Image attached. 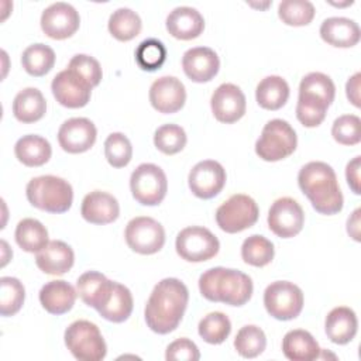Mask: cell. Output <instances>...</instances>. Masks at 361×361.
<instances>
[{
  "mask_svg": "<svg viewBox=\"0 0 361 361\" xmlns=\"http://www.w3.org/2000/svg\"><path fill=\"white\" fill-rule=\"evenodd\" d=\"M189 292L186 285L176 278H165L159 281L145 305L144 316L147 326L158 334L173 331L186 310Z\"/></svg>",
  "mask_w": 361,
  "mask_h": 361,
  "instance_id": "cell-1",
  "label": "cell"
},
{
  "mask_svg": "<svg viewBox=\"0 0 361 361\" xmlns=\"http://www.w3.org/2000/svg\"><path fill=\"white\" fill-rule=\"evenodd\" d=\"M298 183L317 213L331 216L341 212L343 193L336 172L329 164L322 161L307 162L298 173Z\"/></svg>",
  "mask_w": 361,
  "mask_h": 361,
  "instance_id": "cell-2",
  "label": "cell"
},
{
  "mask_svg": "<svg viewBox=\"0 0 361 361\" xmlns=\"http://www.w3.org/2000/svg\"><path fill=\"white\" fill-rule=\"evenodd\" d=\"M199 290L210 302L243 306L252 296V281L238 269L214 267L200 275Z\"/></svg>",
  "mask_w": 361,
  "mask_h": 361,
  "instance_id": "cell-3",
  "label": "cell"
},
{
  "mask_svg": "<svg viewBox=\"0 0 361 361\" xmlns=\"http://www.w3.org/2000/svg\"><path fill=\"white\" fill-rule=\"evenodd\" d=\"M25 195L30 204L54 214L68 212L73 202L71 183L54 175L32 178L27 183Z\"/></svg>",
  "mask_w": 361,
  "mask_h": 361,
  "instance_id": "cell-4",
  "label": "cell"
},
{
  "mask_svg": "<svg viewBox=\"0 0 361 361\" xmlns=\"http://www.w3.org/2000/svg\"><path fill=\"white\" fill-rule=\"evenodd\" d=\"M65 345L79 361H102L107 354L99 327L89 320H76L65 330Z\"/></svg>",
  "mask_w": 361,
  "mask_h": 361,
  "instance_id": "cell-5",
  "label": "cell"
},
{
  "mask_svg": "<svg viewBox=\"0 0 361 361\" xmlns=\"http://www.w3.org/2000/svg\"><path fill=\"white\" fill-rule=\"evenodd\" d=\"M296 145L298 137L292 126L282 118H274L264 126L255 142V152L264 161L276 162L293 154Z\"/></svg>",
  "mask_w": 361,
  "mask_h": 361,
  "instance_id": "cell-6",
  "label": "cell"
},
{
  "mask_svg": "<svg viewBox=\"0 0 361 361\" xmlns=\"http://www.w3.org/2000/svg\"><path fill=\"white\" fill-rule=\"evenodd\" d=\"M258 216L259 209L255 200L248 195L237 193L217 207L216 223L223 231L235 234L254 226Z\"/></svg>",
  "mask_w": 361,
  "mask_h": 361,
  "instance_id": "cell-7",
  "label": "cell"
},
{
  "mask_svg": "<svg viewBox=\"0 0 361 361\" xmlns=\"http://www.w3.org/2000/svg\"><path fill=\"white\" fill-rule=\"evenodd\" d=\"M264 306L276 320H292L303 309L302 289L289 281H275L264 292Z\"/></svg>",
  "mask_w": 361,
  "mask_h": 361,
  "instance_id": "cell-8",
  "label": "cell"
},
{
  "mask_svg": "<svg viewBox=\"0 0 361 361\" xmlns=\"http://www.w3.org/2000/svg\"><path fill=\"white\" fill-rule=\"evenodd\" d=\"M130 189L140 204L157 206L164 200L168 190L166 175L155 164H141L131 173Z\"/></svg>",
  "mask_w": 361,
  "mask_h": 361,
  "instance_id": "cell-9",
  "label": "cell"
},
{
  "mask_svg": "<svg viewBox=\"0 0 361 361\" xmlns=\"http://www.w3.org/2000/svg\"><path fill=\"white\" fill-rule=\"evenodd\" d=\"M175 248L182 259L188 262H203L219 252L220 243L209 228L190 226L178 233Z\"/></svg>",
  "mask_w": 361,
  "mask_h": 361,
  "instance_id": "cell-10",
  "label": "cell"
},
{
  "mask_svg": "<svg viewBox=\"0 0 361 361\" xmlns=\"http://www.w3.org/2000/svg\"><path fill=\"white\" fill-rule=\"evenodd\" d=\"M127 245L138 254L151 255L158 252L165 244V230L152 217L140 216L128 221L124 231Z\"/></svg>",
  "mask_w": 361,
  "mask_h": 361,
  "instance_id": "cell-11",
  "label": "cell"
},
{
  "mask_svg": "<svg viewBox=\"0 0 361 361\" xmlns=\"http://www.w3.org/2000/svg\"><path fill=\"white\" fill-rule=\"evenodd\" d=\"M305 224V213L302 206L292 197L276 199L268 212L269 230L281 237L290 238L299 234Z\"/></svg>",
  "mask_w": 361,
  "mask_h": 361,
  "instance_id": "cell-12",
  "label": "cell"
},
{
  "mask_svg": "<svg viewBox=\"0 0 361 361\" xmlns=\"http://www.w3.org/2000/svg\"><path fill=\"white\" fill-rule=\"evenodd\" d=\"M80 24L76 8L68 3L56 1L48 6L41 14V28L52 39H66L72 37Z\"/></svg>",
  "mask_w": 361,
  "mask_h": 361,
  "instance_id": "cell-13",
  "label": "cell"
},
{
  "mask_svg": "<svg viewBox=\"0 0 361 361\" xmlns=\"http://www.w3.org/2000/svg\"><path fill=\"white\" fill-rule=\"evenodd\" d=\"M189 189L196 197L212 199L217 196L226 185V171L223 165L213 159L197 162L188 176Z\"/></svg>",
  "mask_w": 361,
  "mask_h": 361,
  "instance_id": "cell-14",
  "label": "cell"
},
{
  "mask_svg": "<svg viewBox=\"0 0 361 361\" xmlns=\"http://www.w3.org/2000/svg\"><path fill=\"white\" fill-rule=\"evenodd\" d=\"M92 86L71 69L61 71L51 83V90L56 102L68 109L85 107L92 94Z\"/></svg>",
  "mask_w": 361,
  "mask_h": 361,
  "instance_id": "cell-15",
  "label": "cell"
},
{
  "mask_svg": "<svg viewBox=\"0 0 361 361\" xmlns=\"http://www.w3.org/2000/svg\"><path fill=\"white\" fill-rule=\"evenodd\" d=\"M97 130L85 117H73L63 121L58 130V142L69 154H80L90 149L96 141Z\"/></svg>",
  "mask_w": 361,
  "mask_h": 361,
  "instance_id": "cell-16",
  "label": "cell"
},
{
  "mask_svg": "<svg viewBox=\"0 0 361 361\" xmlns=\"http://www.w3.org/2000/svg\"><path fill=\"white\" fill-rule=\"evenodd\" d=\"M210 106L217 121L231 124L245 114V96L233 83H221L212 94Z\"/></svg>",
  "mask_w": 361,
  "mask_h": 361,
  "instance_id": "cell-17",
  "label": "cell"
},
{
  "mask_svg": "<svg viewBox=\"0 0 361 361\" xmlns=\"http://www.w3.org/2000/svg\"><path fill=\"white\" fill-rule=\"evenodd\" d=\"M149 102L152 107L159 113H176L183 107L186 102L185 86L175 76L158 78L149 87Z\"/></svg>",
  "mask_w": 361,
  "mask_h": 361,
  "instance_id": "cell-18",
  "label": "cell"
},
{
  "mask_svg": "<svg viewBox=\"0 0 361 361\" xmlns=\"http://www.w3.org/2000/svg\"><path fill=\"white\" fill-rule=\"evenodd\" d=\"M182 68L192 82L204 83L210 82L217 75L220 59L212 48L195 47L183 54Z\"/></svg>",
  "mask_w": 361,
  "mask_h": 361,
  "instance_id": "cell-19",
  "label": "cell"
},
{
  "mask_svg": "<svg viewBox=\"0 0 361 361\" xmlns=\"http://www.w3.org/2000/svg\"><path fill=\"white\" fill-rule=\"evenodd\" d=\"M80 213L92 224H109L117 220L120 206L113 195L103 190H93L83 197Z\"/></svg>",
  "mask_w": 361,
  "mask_h": 361,
  "instance_id": "cell-20",
  "label": "cell"
},
{
  "mask_svg": "<svg viewBox=\"0 0 361 361\" xmlns=\"http://www.w3.org/2000/svg\"><path fill=\"white\" fill-rule=\"evenodd\" d=\"M166 30L176 39H195L204 30V18L196 8L180 6L168 14Z\"/></svg>",
  "mask_w": 361,
  "mask_h": 361,
  "instance_id": "cell-21",
  "label": "cell"
},
{
  "mask_svg": "<svg viewBox=\"0 0 361 361\" xmlns=\"http://www.w3.org/2000/svg\"><path fill=\"white\" fill-rule=\"evenodd\" d=\"M75 262L73 250L61 240L49 241L35 255L37 267L48 275H63Z\"/></svg>",
  "mask_w": 361,
  "mask_h": 361,
  "instance_id": "cell-22",
  "label": "cell"
},
{
  "mask_svg": "<svg viewBox=\"0 0 361 361\" xmlns=\"http://www.w3.org/2000/svg\"><path fill=\"white\" fill-rule=\"evenodd\" d=\"M114 281L107 279L97 271H87L76 281V292L79 298L90 307L99 310L110 299Z\"/></svg>",
  "mask_w": 361,
  "mask_h": 361,
  "instance_id": "cell-23",
  "label": "cell"
},
{
  "mask_svg": "<svg viewBox=\"0 0 361 361\" xmlns=\"http://www.w3.org/2000/svg\"><path fill=\"white\" fill-rule=\"evenodd\" d=\"M360 27L354 20L345 17H329L320 25V37L336 48H350L360 41Z\"/></svg>",
  "mask_w": 361,
  "mask_h": 361,
  "instance_id": "cell-24",
  "label": "cell"
},
{
  "mask_svg": "<svg viewBox=\"0 0 361 361\" xmlns=\"http://www.w3.org/2000/svg\"><path fill=\"white\" fill-rule=\"evenodd\" d=\"M78 292L66 281H49L39 290V302L42 307L55 316L68 313L76 300Z\"/></svg>",
  "mask_w": 361,
  "mask_h": 361,
  "instance_id": "cell-25",
  "label": "cell"
},
{
  "mask_svg": "<svg viewBox=\"0 0 361 361\" xmlns=\"http://www.w3.org/2000/svg\"><path fill=\"white\" fill-rule=\"evenodd\" d=\"M358 329V320L353 309L347 306H337L329 312L324 322L327 337L334 344L350 343Z\"/></svg>",
  "mask_w": 361,
  "mask_h": 361,
  "instance_id": "cell-26",
  "label": "cell"
},
{
  "mask_svg": "<svg viewBox=\"0 0 361 361\" xmlns=\"http://www.w3.org/2000/svg\"><path fill=\"white\" fill-rule=\"evenodd\" d=\"M282 351L292 361H312L320 357L322 348L314 337L302 329L290 330L283 336Z\"/></svg>",
  "mask_w": 361,
  "mask_h": 361,
  "instance_id": "cell-27",
  "label": "cell"
},
{
  "mask_svg": "<svg viewBox=\"0 0 361 361\" xmlns=\"http://www.w3.org/2000/svg\"><path fill=\"white\" fill-rule=\"evenodd\" d=\"M47 102L37 87L20 90L13 102V114L21 123H35L44 117Z\"/></svg>",
  "mask_w": 361,
  "mask_h": 361,
  "instance_id": "cell-28",
  "label": "cell"
},
{
  "mask_svg": "<svg viewBox=\"0 0 361 361\" xmlns=\"http://www.w3.org/2000/svg\"><path fill=\"white\" fill-rule=\"evenodd\" d=\"M16 158L25 166H41L51 158L52 148L48 140L41 135H23L14 145Z\"/></svg>",
  "mask_w": 361,
  "mask_h": 361,
  "instance_id": "cell-29",
  "label": "cell"
},
{
  "mask_svg": "<svg viewBox=\"0 0 361 361\" xmlns=\"http://www.w3.org/2000/svg\"><path fill=\"white\" fill-rule=\"evenodd\" d=\"M289 97V85L288 82L276 75L264 78L257 89L255 99L257 103L265 110H279Z\"/></svg>",
  "mask_w": 361,
  "mask_h": 361,
  "instance_id": "cell-30",
  "label": "cell"
},
{
  "mask_svg": "<svg viewBox=\"0 0 361 361\" xmlns=\"http://www.w3.org/2000/svg\"><path fill=\"white\" fill-rule=\"evenodd\" d=\"M97 312L103 319L109 322H113V323L126 322L133 312V295L130 289L118 282H114L110 299Z\"/></svg>",
  "mask_w": 361,
  "mask_h": 361,
  "instance_id": "cell-31",
  "label": "cell"
},
{
  "mask_svg": "<svg viewBox=\"0 0 361 361\" xmlns=\"http://www.w3.org/2000/svg\"><path fill=\"white\" fill-rule=\"evenodd\" d=\"M14 237L20 248L27 252H38L49 243L48 230L45 226L37 219L31 217L18 221Z\"/></svg>",
  "mask_w": 361,
  "mask_h": 361,
  "instance_id": "cell-32",
  "label": "cell"
},
{
  "mask_svg": "<svg viewBox=\"0 0 361 361\" xmlns=\"http://www.w3.org/2000/svg\"><path fill=\"white\" fill-rule=\"evenodd\" d=\"M21 63L28 75L39 78L47 75L54 68L55 52L45 44H32L24 49Z\"/></svg>",
  "mask_w": 361,
  "mask_h": 361,
  "instance_id": "cell-33",
  "label": "cell"
},
{
  "mask_svg": "<svg viewBox=\"0 0 361 361\" xmlns=\"http://www.w3.org/2000/svg\"><path fill=\"white\" fill-rule=\"evenodd\" d=\"M141 18L131 8L121 7L111 13L109 18V31L118 41H131L141 31Z\"/></svg>",
  "mask_w": 361,
  "mask_h": 361,
  "instance_id": "cell-34",
  "label": "cell"
},
{
  "mask_svg": "<svg viewBox=\"0 0 361 361\" xmlns=\"http://www.w3.org/2000/svg\"><path fill=\"white\" fill-rule=\"evenodd\" d=\"M274 244L259 234L247 237L241 245V258L252 267H265L274 259Z\"/></svg>",
  "mask_w": 361,
  "mask_h": 361,
  "instance_id": "cell-35",
  "label": "cell"
},
{
  "mask_svg": "<svg viewBox=\"0 0 361 361\" xmlns=\"http://www.w3.org/2000/svg\"><path fill=\"white\" fill-rule=\"evenodd\" d=\"M234 347L241 357L255 358L267 347L265 333L255 324H247L238 330L234 338Z\"/></svg>",
  "mask_w": 361,
  "mask_h": 361,
  "instance_id": "cell-36",
  "label": "cell"
},
{
  "mask_svg": "<svg viewBox=\"0 0 361 361\" xmlns=\"http://www.w3.org/2000/svg\"><path fill=\"white\" fill-rule=\"evenodd\" d=\"M25 299L24 285L13 276L0 278V313L1 316H14Z\"/></svg>",
  "mask_w": 361,
  "mask_h": 361,
  "instance_id": "cell-37",
  "label": "cell"
},
{
  "mask_svg": "<svg viewBox=\"0 0 361 361\" xmlns=\"http://www.w3.org/2000/svg\"><path fill=\"white\" fill-rule=\"evenodd\" d=\"M199 336L209 344H221L230 336L231 322L221 312L206 314L197 326Z\"/></svg>",
  "mask_w": 361,
  "mask_h": 361,
  "instance_id": "cell-38",
  "label": "cell"
},
{
  "mask_svg": "<svg viewBox=\"0 0 361 361\" xmlns=\"http://www.w3.org/2000/svg\"><path fill=\"white\" fill-rule=\"evenodd\" d=\"M299 94L312 96L323 100L330 106L336 96V86L330 76L322 72H310L302 78L299 85Z\"/></svg>",
  "mask_w": 361,
  "mask_h": 361,
  "instance_id": "cell-39",
  "label": "cell"
},
{
  "mask_svg": "<svg viewBox=\"0 0 361 361\" xmlns=\"http://www.w3.org/2000/svg\"><path fill=\"white\" fill-rule=\"evenodd\" d=\"M278 16L286 25H307L314 17V6L307 0H283L278 6Z\"/></svg>",
  "mask_w": 361,
  "mask_h": 361,
  "instance_id": "cell-40",
  "label": "cell"
},
{
  "mask_svg": "<svg viewBox=\"0 0 361 361\" xmlns=\"http://www.w3.org/2000/svg\"><path fill=\"white\" fill-rule=\"evenodd\" d=\"M186 133L178 124H164L157 128L154 134V144L157 149L166 155L178 154L186 145Z\"/></svg>",
  "mask_w": 361,
  "mask_h": 361,
  "instance_id": "cell-41",
  "label": "cell"
},
{
  "mask_svg": "<svg viewBox=\"0 0 361 361\" xmlns=\"http://www.w3.org/2000/svg\"><path fill=\"white\" fill-rule=\"evenodd\" d=\"M166 59V49L165 45L155 39L148 38L144 39L135 49V61L138 66L144 71H157L159 69Z\"/></svg>",
  "mask_w": 361,
  "mask_h": 361,
  "instance_id": "cell-42",
  "label": "cell"
},
{
  "mask_svg": "<svg viewBox=\"0 0 361 361\" xmlns=\"http://www.w3.org/2000/svg\"><path fill=\"white\" fill-rule=\"evenodd\" d=\"M104 155L113 168H123L133 158V147L123 133H111L104 141Z\"/></svg>",
  "mask_w": 361,
  "mask_h": 361,
  "instance_id": "cell-43",
  "label": "cell"
},
{
  "mask_svg": "<svg viewBox=\"0 0 361 361\" xmlns=\"http://www.w3.org/2000/svg\"><path fill=\"white\" fill-rule=\"evenodd\" d=\"M329 106L316 97L299 94L296 104V117L305 127H317L323 123Z\"/></svg>",
  "mask_w": 361,
  "mask_h": 361,
  "instance_id": "cell-44",
  "label": "cell"
},
{
  "mask_svg": "<svg viewBox=\"0 0 361 361\" xmlns=\"http://www.w3.org/2000/svg\"><path fill=\"white\" fill-rule=\"evenodd\" d=\"M333 138L341 145H355L361 141V120L355 114H344L334 120Z\"/></svg>",
  "mask_w": 361,
  "mask_h": 361,
  "instance_id": "cell-45",
  "label": "cell"
},
{
  "mask_svg": "<svg viewBox=\"0 0 361 361\" xmlns=\"http://www.w3.org/2000/svg\"><path fill=\"white\" fill-rule=\"evenodd\" d=\"M68 69H71L78 76H80L92 87L97 86L103 76L102 66H100L99 61L86 54H78V55L72 56V59L69 61Z\"/></svg>",
  "mask_w": 361,
  "mask_h": 361,
  "instance_id": "cell-46",
  "label": "cell"
},
{
  "mask_svg": "<svg viewBox=\"0 0 361 361\" xmlns=\"http://www.w3.org/2000/svg\"><path fill=\"white\" fill-rule=\"evenodd\" d=\"M165 358L168 361H197L200 358V353L192 340L182 337L166 347Z\"/></svg>",
  "mask_w": 361,
  "mask_h": 361,
  "instance_id": "cell-47",
  "label": "cell"
},
{
  "mask_svg": "<svg viewBox=\"0 0 361 361\" xmlns=\"http://www.w3.org/2000/svg\"><path fill=\"white\" fill-rule=\"evenodd\" d=\"M360 161H361V157L357 155L345 166L347 183L355 195L361 193V189H360Z\"/></svg>",
  "mask_w": 361,
  "mask_h": 361,
  "instance_id": "cell-48",
  "label": "cell"
},
{
  "mask_svg": "<svg viewBox=\"0 0 361 361\" xmlns=\"http://www.w3.org/2000/svg\"><path fill=\"white\" fill-rule=\"evenodd\" d=\"M360 80H361V73L357 72V73H354V75L347 80V85H345L347 99H348L355 107H360V106H361V103H360Z\"/></svg>",
  "mask_w": 361,
  "mask_h": 361,
  "instance_id": "cell-49",
  "label": "cell"
},
{
  "mask_svg": "<svg viewBox=\"0 0 361 361\" xmlns=\"http://www.w3.org/2000/svg\"><path fill=\"white\" fill-rule=\"evenodd\" d=\"M360 213H361V210L355 209L347 220V233L355 241H360Z\"/></svg>",
  "mask_w": 361,
  "mask_h": 361,
  "instance_id": "cell-50",
  "label": "cell"
}]
</instances>
